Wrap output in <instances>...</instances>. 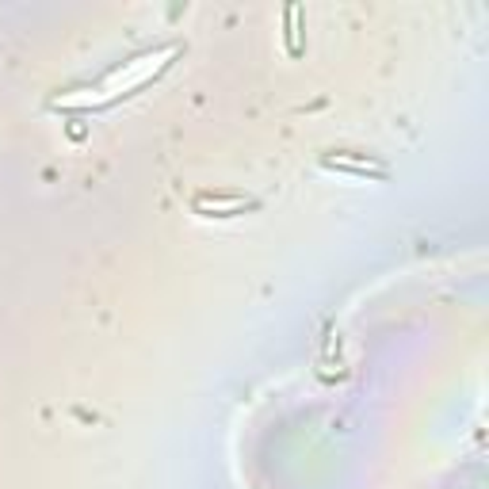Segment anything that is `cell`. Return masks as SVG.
<instances>
[{
    "mask_svg": "<svg viewBox=\"0 0 489 489\" xmlns=\"http://www.w3.org/2000/svg\"><path fill=\"white\" fill-rule=\"evenodd\" d=\"M325 165H329V168H344V173H360V176H367V173L382 176V168H371V165H363V161H348V157H325Z\"/></svg>",
    "mask_w": 489,
    "mask_h": 489,
    "instance_id": "obj_1",
    "label": "cell"
}]
</instances>
